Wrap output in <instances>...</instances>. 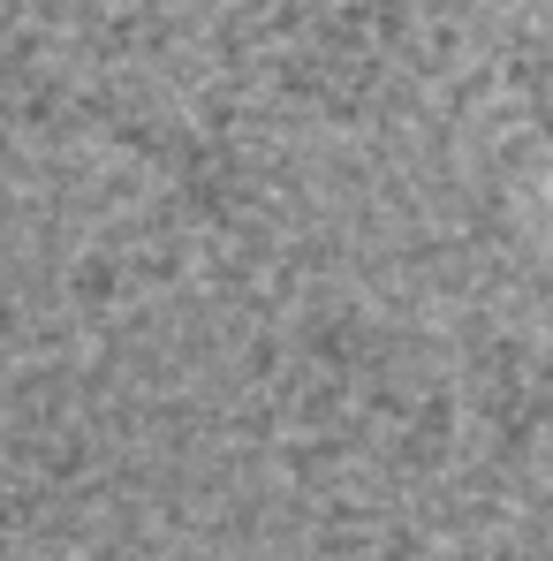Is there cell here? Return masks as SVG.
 Here are the masks:
<instances>
[{
    "label": "cell",
    "mask_w": 553,
    "mask_h": 561,
    "mask_svg": "<svg viewBox=\"0 0 553 561\" xmlns=\"http://www.w3.org/2000/svg\"><path fill=\"white\" fill-rule=\"evenodd\" d=\"M296 440L349 463H425L448 448V394L394 334L334 327L296 365Z\"/></svg>",
    "instance_id": "1"
},
{
    "label": "cell",
    "mask_w": 553,
    "mask_h": 561,
    "mask_svg": "<svg viewBox=\"0 0 553 561\" xmlns=\"http://www.w3.org/2000/svg\"><path fill=\"white\" fill-rule=\"evenodd\" d=\"M357 561H456L448 547H425V539H379V547H365Z\"/></svg>",
    "instance_id": "2"
},
{
    "label": "cell",
    "mask_w": 553,
    "mask_h": 561,
    "mask_svg": "<svg viewBox=\"0 0 553 561\" xmlns=\"http://www.w3.org/2000/svg\"><path fill=\"white\" fill-rule=\"evenodd\" d=\"M546 373H553V280H546Z\"/></svg>",
    "instance_id": "3"
}]
</instances>
